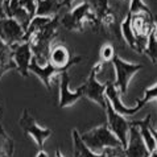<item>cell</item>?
I'll return each mask as SVG.
<instances>
[{"mask_svg":"<svg viewBox=\"0 0 157 157\" xmlns=\"http://www.w3.org/2000/svg\"><path fill=\"white\" fill-rule=\"evenodd\" d=\"M61 25L69 30H77V32H83L86 27H90L91 29H98L102 27L99 19L87 2L81 3L79 6L65 13L61 19Z\"/></svg>","mask_w":157,"mask_h":157,"instance_id":"1","label":"cell"},{"mask_svg":"<svg viewBox=\"0 0 157 157\" xmlns=\"http://www.w3.org/2000/svg\"><path fill=\"white\" fill-rule=\"evenodd\" d=\"M81 139L95 153H102L107 148H123L119 139L112 133L108 125H99L86 131L81 133Z\"/></svg>","mask_w":157,"mask_h":157,"instance_id":"2","label":"cell"},{"mask_svg":"<svg viewBox=\"0 0 157 157\" xmlns=\"http://www.w3.org/2000/svg\"><path fill=\"white\" fill-rule=\"evenodd\" d=\"M103 65L104 63L99 62V61L94 65L93 69H91V71H90L89 78H87V81L79 87V89L82 91V94H83V97L93 100L94 103H97L102 110H106L107 108L106 89H107L108 82H106V83H100L98 81V73L103 69Z\"/></svg>","mask_w":157,"mask_h":157,"instance_id":"3","label":"cell"},{"mask_svg":"<svg viewBox=\"0 0 157 157\" xmlns=\"http://www.w3.org/2000/svg\"><path fill=\"white\" fill-rule=\"evenodd\" d=\"M112 65H114V70H115V82L114 85L119 93L121 95H125L128 91V86L131 79L136 75V74L144 67L141 63H133V62H128L124 61L119 56H115L112 59Z\"/></svg>","mask_w":157,"mask_h":157,"instance_id":"4","label":"cell"},{"mask_svg":"<svg viewBox=\"0 0 157 157\" xmlns=\"http://www.w3.org/2000/svg\"><path fill=\"white\" fill-rule=\"evenodd\" d=\"M19 123H20V127L23 128L24 133L36 143L38 149H42L45 141L53 135V131L52 129L42 127V125L38 124L37 120L34 119L33 115L30 114L29 110H27V108H25L23 111V114H21Z\"/></svg>","mask_w":157,"mask_h":157,"instance_id":"5","label":"cell"},{"mask_svg":"<svg viewBox=\"0 0 157 157\" xmlns=\"http://www.w3.org/2000/svg\"><path fill=\"white\" fill-rule=\"evenodd\" d=\"M0 40L11 48L25 41V28L13 17L0 19Z\"/></svg>","mask_w":157,"mask_h":157,"instance_id":"6","label":"cell"},{"mask_svg":"<svg viewBox=\"0 0 157 157\" xmlns=\"http://www.w3.org/2000/svg\"><path fill=\"white\" fill-rule=\"evenodd\" d=\"M107 125L112 131V133L119 139V141L123 145V149L127 147L128 136H129V128H131V121L125 119V116L117 114V112L111 107V104L107 102Z\"/></svg>","mask_w":157,"mask_h":157,"instance_id":"7","label":"cell"},{"mask_svg":"<svg viewBox=\"0 0 157 157\" xmlns=\"http://www.w3.org/2000/svg\"><path fill=\"white\" fill-rule=\"evenodd\" d=\"M12 58L16 65V70L20 71L24 78H27L29 75V66L33 58V52L29 41H24L12 46Z\"/></svg>","mask_w":157,"mask_h":157,"instance_id":"8","label":"cell"},{"mask_svg":"<svg viewBox=\"0 0 157 157\" xmlns=\"http://www.w3.org/2000/svg\"><path fill=\"white\" fill-rule=\"evenodd\" d=\"M67 70L69 69L56 67L50 62H48L46 65H40V63H37V61L34 59V57L32 58V62H30V66H29V73H33L36 77L40 78L44 86H45L48 90H52V81H53L54 77L61 75L62 73L67 71Z\"/></svg>","mask_w":157,"mask_h":157,"instance_id":"9","label":"cell"},{"mask_svg":"<svg viewBox=\"0 0 157 157\" xmlns=\"http://www.w3.org/2000/svg\"><path fill=\"white\" fill-rule=\"evenodd\" d=\"M69 83H70V77H69L67 71H65L59 77V97H58L59 108L70 107L73 104H75L81 98H83V94H82L79 87L75 91H71L69 89Z\"/></svg>","mask_w":157,"mask_h":157,"instance_id":"10","label":"cell"},{"mask_svg":"<svg viewBox=\"0 0 157 157\" xmlns=\"http://www.w3.org/2000/svg\"><path fill=\"white\" fill-rule=\"evenodd\" d=\"M120 95L121 94L119 93V90L115 87V85L111 83V82H108L107 89H106V99H107V102L111 104V107L114 108L117 114H120L123 116L135 115V114H137V112L144 107V106H141V104H139V103H137V106H135V107L125 106V104L121 102Z\"/></svg>","mask_w":157,"mask_h":157,"instance_id":"11","label":"cell"},{"mask_svg":"<svg viewBox=\"0 0 157 157\" xmlns=\"http://www.w3.org/2000/svg\"><path fill=\"white\" fill-rule=\"evenodd\" d=\"M83 59V57L77 56V57H71L70 52L65 45H54L50 49L49 53V62L56 67H63V69H70L73 65L79 63Z\"/></svg>","mask_w":157,"mask_h":157,"instance_id":"12","label":"cell"},{"mask_svg":"<svg viewBox=\"0 0 157 157\" xmlns=\"http://www.w3.org/2000/svg\"><path fill=\"white\" fill-rule=\"evenodd\" d=\"M124 155L125 157H149L151 155L140 135V131L132 124L129 128L127 147L124 148Z\"/></svg>","mask_w":157,"mask_h":157,"instance_id":"13","label":"cell"},{"mask_svg":"<svg viewBox=\"0 0 157 157\" xmlns=\"http://www.w3.org/2000/svg\"><path fill=\"white\" fill-rule=\"evenodd\" d=\"M131 19H132V15H131V13L125 15L124 20L121 21V24H120V33H121V36H123L124 41L127 42V45L131 48V49L136 50L137 53H143L144 48L140 44V41H139L137 36L133 32L132 24H131Z\"/></svg>","mask_w":157,"mask_h":157,"instance_id":"14","label":"cell"},{"mask_svg":"<svg viewBox=\"0 0 157 157\" xmlns=\"http://www.w3.org/2000/svg\"><path fill=\"white\" fill-rule=\"evenodd\" d=\"M131 124L135 125V127L140 131V135H141L144 143H145L148 151H149V153L151 152H153V151H156V140H155L153 133H152L151 115H147V117H144L143 120L131 121Z\"/></svg>","mask_w":157,"mask_h":157,"instance_id":"15","label":"cell"},{"mask_svg":"<svg viewBox=\"0 0 157 157\" xmlns=\"http://www.w3.org/2000/svg\"><path fill=\"white\" fill-rule=\"evenodd\" d=\"M71 136H73L74 157H107V153L104 151L102 153H95V152L91 151L81 139V133L77 128L71 131Z\"/></svg>","mask_w":157,"mask_h":157,"instance_id":"16","label":"cell"},{"mask_svg":"<svg viewBox=\"0 0 157 157\" xmlns=\"http://www.w3.org/2000/svg\"><path fill=\"white\" fill-rule=\"evenodd\" d=\"M10 70H16V65L12 58V48L0 40V81Z\"/></svg>","mask_w":157,"mask_h":157,"instance_id":"17","label":"cell"},{"mask_svg":"<svg viewBox=\"0 0 157 157\" xmlns=\"http://www.w3.org/2000/svg\"><path fill=\"white\" fill-rule=\"evenodd\" d=\"M61 7H62V0H38L36 16L56 17Z\"/></svg>","mask_w":157,"mask_h":157,"instance_id":"18","label":"cell"},{"mask_svg":"<svg viewBox=\"0 0 157 157\" xmlns=\"http://www.w3.org/2000/svg\"><path fill=\"white\" fill-rule=\"evenodd\" d=\"M144 53L151 58L152 63H157V21H155L149 36L147 40V45L144 48Z\"/></svg>","mask_w":157,"mask_h":157,"instance_id":"19","label":"cell"},{"mask_svg":"<svg viewBox=\"0 0 157 157\" xmlns=\"http://www.w3.org/2000/svg\"><path fill=\"white\" fill-rule=\"evenodd\" d=\"M15 152L13 140L8 136L2 125H0V157H12Z\"/></svg>","mask_w":157,"mask_h":157,"instance_id":"20","label":"cell"},{"mask_svg":"<svg viewBox=\"0 0 157 157\" xmlns=\"http://www.w3.org/2000/svg\"><path fill=\"white\" fill-rule=\"evenodd\" d=\"M87 3L90 4L91 10H93V12L97 15L99 20L106 16L108 12L112 11L108 0H87Z\"/></svg>","mask_w":157,"mask_h":157,"instance_id":"21","label":"cell"},{"mask_svg":"<svg viewBox=\"0 0 157 157\" xmlns=\"http://www.w3.org/2000/svg\"><path fill=\"white\" fill-rule=\"evenodd\" d=\"M128 13H131V15L147 13V15L152 16V12L149 10V7H148L143 0H131L129 2V8H128Z\"/></svg>","mask_w":157,"mask_h":157,"instance_id":"22","label":"cell"},{"mask_svg":"<svg viewBox=\"0 0 157 157\" xmlns=\"http://www.w3.org/2000/svg\"><path fill=\"white\" fill-rule=\"evenodd\" d=\"M115 48L111 45V44H104V45L100 48L99 52V62L106 63V62H112V59L115 57Z\"/></svg>","mask_w":157,"mask_h":157,"instance_id":"23","label":"cell"},{"mask_svg":"<svg viewBox=\"0 0 157 157\" xmlns=\"http://www.w3.org/2000/svg\"><path fill=\"white\" fill-rule=\"evenodd\" d=\"M153 100H157V82L144 90V97L141 99H139L137 103L141 104V106H145L147 103L153 102Z\"/></svg>","mask_w":157,"mask_h":157,"instance_id":"24","label":"cell"},{"mask_svg":"<svg viewBox=\"0 0 157 157\" xmlns=\"http://www.w3.org/2000/svg\"><path fill=\"white\" fill-rule=\"evenodd\" d=\"M37 3H38V0H19V4H17V7H21L24 11H27L28 12V15L32 17L36 16V10H37ZM16 7V8H17ZM15 8V10H16ZM12 13V12H11ZM11 17V16H10Z\"/></svg>","mask_w":157,"mask_h":157,"instance_id":"25","label":"cell"},{"mask_svg":"<svg viewBox=\"0 0 157 157\" xmlns=\"http://www.w3.org/2000/svg\"><path fill=\"white\" fill-rule=\"evenodd\" d=\"M104 152L107 153V157H125L123 148H107Z\"/></svg>","mask_w":157,"mask_h":157,"instance_id":"26","label":"cell"},{"mask_svg":"<svg viewBox=\"0 0 157 157\" xmlns=\"http://www.w3.org/2000/svg\"><path fill=\"white\" fill-rule=\"evenodd\" d=\"M6 3H7V0H0V19L7 17V15H6Z\"/></svg>","mask_w":157,"mask_h":157,"instance_id":"27","label":"cell"},{"mask_svg":"<svg viewBox=\"0 0 157 157\" xmlns=\"http://www.w3.org/2000/svg\"><path fill=\"white\" fill-rule=\"evenodd\" d=\"M73 2H74V0H62V7L71 8V6H73Z\"/></svg>","mask_w":157,"mask_h":157,"instance_id":"28","label":"cell"},{"mask_svg":"<svg viewBox=\"0 0 157 157\" xmlns=\"http://www.w3.org/2000/svg\"><path fill=\"white\" fill-rule=\"evenodd\" d=\"M36 157H48V153L44 149H40L37 152V155H36Z\"/></svg>","mask_w":157,"mask_h":157,"instance_id":"29","label":"cell"},{"mask_svg":"<svg viewBox=\"0 0 157 157\" xmlns=\"http://www.w3.org/2000/svg\"><path fill=\"white\" fill-rule=\"evenodd\" d=\"M56 157H65L63 156V153L61 152V149H56V155H54Z\"/></svg>","mask_w":157,"mask_h":157,"instance_id":"30","label":"cell"},{"mask_svg":"<svg viewBox=\"0 0 157 157\" xmlns=\"http://www.w3.org/2000/svg\"><path fill=\"white\" fill-rule=\"evenodd\" d=\"M149 157H157V149H156V151H153V152H151Z\"/></svg>","mask_w":157,"mask_h":157,"instance_id":"31","label":"cell"},{"mask_svg":"<svg viewBox=\"0 0 157 157\" xmlns=\"http://www.w3.org/2000/svg\"><path fill=\"white\" fill-rule=\"evenodd\" d=\"M0 112H2V108H0Z\"/></svg>","mask_w":157,"mask_h":157,"instance_id":"32","label":"cell"},{"mask_svg":"<svg viewBox=\"0 0 157 157\" xmlns=\"http://www.w3.org/2000/svg\"><path fill=\"white\" fill-rule=\"evenodd\" d=\"M155 129H156V131H157V127H156V128H155Z\"/></svg>","mask_w":157,"mask_h":157,"instance_id":"33","label":"cell"}]
</instances>
